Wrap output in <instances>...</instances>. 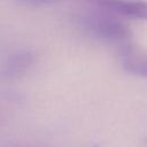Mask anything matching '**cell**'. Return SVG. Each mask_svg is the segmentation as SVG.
I'll list each match as a JSON object with an SVG mask.
<instances>
[{"label": "cell", "mask_w": 147, "mask_h": 147, "mask_svg": "<svg viewBox=\"0 0 147 147\" xmlns=\"http://www.w3.org/2000/svg\"><path fill=\"white\" fill-rule=\"evenodd\" d=\"M145 144H146V146H147V138L145 139Z\"/></svg>", "instance_id": "cell-8"}, {"label": "cell", "mask_w": 147, "mask_h": 147, "mask_svg": "<svg viewBox=\"0 0 147 147\" xmlns=\"http://www.w3.org/2000/svg\"><path fill=\"white\" fill-rule=\"evenodd\" d=\"M5 147H28V146H22V145H7ZM82 147H100L99 144H90L86 146H82Z\"/></svg>", "instance_id": "cell-6"}, {"label": "cell", "mask_w": 147, "mask_h": 147, "mask_svg": "<svg viewBox=\"0 0 147 147\" xmlns=\"http://www.w3.org/2000/svg\"><path fill=\"white\" fill-rule=\"evenodd\" d=\"M87 1H90V2H93V3H95L96 6H99V5L102 2V0H87Z\"/></svg>", "instance_id": "cell-7"}, {"label": "cell", "mask_w": 147, "mask_h": 147, "mask_svg": "<svg viewBox=\"0 0 147 147\" xmlns=\"http://www.w3.org/2000/svg\"><path fill=\"white\" fill-rule=\"evenodd\" d=\"M76 21L86 33L99 40L117 44L121 47L131 42L130 25L108 10H86L78 14Z\"/></svg>", "instance_id": "cell-1"}, {"label": "cell", "mask_w": 147, "mask_h": 147, "mask_svg": "<svg viewBox=\"0 0 147 147\" xmlns=\"http://www.w3.org/2000/svg\"><path fill=\"white\" fill-rule=\"evenodd\" d=\"M119 61L123 70L129 75L147 78V51L131 41L121 47Z\"/></svg>", "instance_id": "cell-3"}, {"label": "cell", "mask_w": 147, "mask_h": 147, "mask_svg": "<svg viewBox=\"0 0 147 147\" xmlns=\"http://www.w3.org/2000/svg\"><path fill=\"white\" fill-rule=\"evenodd\" d=\"M99 7L119 17L147 21L146 0H102Z\"/></svg>", "instance_id": "cell-4"}, {"label": "cell", "mask_w": 147, "mask_h": 147, "mask_svg": "<svg viewBox=\"0 0 147 147\" xmlns=\"http://www.w3.org/2000/svg\"><path fill=\"white\" fill-rule=\"evenodd\" d=\"M17 3L25 7H45L57 5L64 0H15Z\"/></svg>", "instance_id": "cell-5"}, {"label": "cell", "mask_w": 147, "mask_h": 147, "mask_svg": "<svg viewBox=\"0 0 147 147\" xmlns=\"http://www.w3.org/2000/svg\"><path fill=\"white\" fill-rule=\"evenodd\" d=\"M37 54L33 49L21 48L8 54L0 63V80H15L24 76L34 64Z\"/></svg>", "instance_id": "cell-2"}]
</instances>
